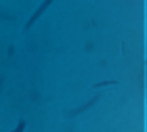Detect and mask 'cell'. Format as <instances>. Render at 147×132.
Segmentation results:
<instances>
[{
	"label": "cell",
	"instance_id": "obj_1",
	"mask_svg": "<svg viewBox=\"0 0 147 132\" xmlns=\"http://www.w3.org/2000/svg\"><path fill=\"white\" fill-rule=\"evenodd\" d=\"M52 0H45V2L43 3L42 5L40 6L38 10L34 14L33 16L28 21L27 23L26 24V29H28L30 27L32 24H33V23L36 21V20L40 16V14H43V12L46 10V8L49 5H50V3L52 2Z\"/></svg>",
	"mask_w": 147,
	"mask_h": 132
},
{
	"label": "cell",
	"instance_id": "obj_2",
	"mask_svg": "<svg viewBox=\"0 0 147 132\" xmlns=\"http://www.w3.org/2000/svg\"><path fill=\"white\" fill-rule=\"evenodd\" d=\"M0 18L5 20H13L15 19V18L14 17H12L8 14H5L1 12H0Z\"/></svg>",
	"mask_w": 147,
	"mask_h": 132
},
{
	"label": "cell",
	"instance_id": "obj_3",
	"mask_svg": "<svg viewBox=\"0 0 147 132\" xmlns=\"http://www.w3.org/2000/svg\"><path fill=\"white\" fill-rule=\"evenodd\" d=\"M117 82H116V81H105V82L96 84V85L93 86V87H98L101 86H105V85H109V84H117Z\"/></svg>",
	"mask_w": 147,
	"mask_h": 132
},
{
	"label": "cell",
	"instance_id": "obj_4",
	"mask_svg": "<svg viewBox=\"0 0 147 132\" xmlns=\"http://www.w3.org/2000/svg\"><path fill=\"white\" fill-rule=\"evenodd\" d=\"M24 127H25V123L24 122L21 123L18 126V127H17V129L12 132H22L24 130Z\"/></svg>",
	"mask_w": 147,
	"mask_h": 132
},
{
	"label": "cell",
	"instance_id": "obj_5",
	"mask_svg": "<svg viewBox=\"0 0 147 132\" xmlns=\"http://www.w3.org/2000/svg\"><path fill=\"white\" fill-rule=\"evenodd\" d=\"M14 52V49L13 46H10L9 47V48H8V54L11 55H12Z\"/></svg>",
	"mask_w": 147,
	"mask_h": 132
}]
</instances>
